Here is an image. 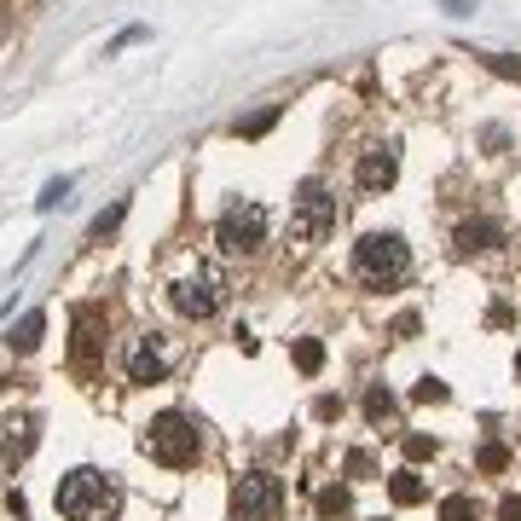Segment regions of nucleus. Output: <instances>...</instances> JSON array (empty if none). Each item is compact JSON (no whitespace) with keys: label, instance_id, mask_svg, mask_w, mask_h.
<instances>
[{"label":"nucleus","instance_id":"4468645a","mask_svg":"<svg viewBox=\"0 0 521 521\" xmlns=\"http://www.w3.org/2000/svg\"><path fill=\"white\" fill-rule=\"evenodd\" d=\"M388 493H394V504H417V498H423V481H417L412 469H400V475H388Z\"/></svg>","mask_w":521,"mask_h":521},{"label":"nucleus","instance_id":"ddd939ff","mask_svg":"<svg viewBox=\"0 0 521 521\" xmlns=\"http://www.w3.org/2000/svg\"><path fill=\"white\" fill-rule=\"evenodd\" d=\"M348 516H354L348 487H325V493H319V521H348Z\"/></svg>","mask_w":521,"mask_h":521},{"label":"nucleus","instance_id":"0eeeda50","mask_svg":"<svg viewBox=\"0 0 521 521\" xmlns=\"http://www.w3.org/2000/svg\"><path fill=\"white\" fill-rule=\"evenodd\" d=\"M168 302H174V313H186V319H209V313L226 302V284H220V273L197 267V273L168 284Z\"/></svg>","mask_w":521,"mask_h":521},{"label":"nucleus","instance_id":"39448f33","mask_svg":"<svg viewBox=\"0 0 521 521\" xmlns=\"http://www.w3.org/2000/svg\"><path fill=\"white\" fill-rule=\"evenodd\" d=\"M284 510V481L267 475V469H249L238 475V487H232V521H278Z\"/></svg>","mask_w":521,"mask_h":521},{"label":"nucleus","instance_id":"9b49d317","mask_svg":"<svg viewBox=\"0 0 521 521\" xmlns=\"http://www.w3.org/2000/svg\"><path fill=\"white\" fill-rule=\"evenodd\" d=\"M41 336H47V313H24V319L12 325L6 342H12V354H35V348H41Z\"/></svg>","mask_w":521,"mask_h":521},{"label":"nucleus","instance_id":"a211bd4d","mask_svg":"<svg viewBox=\"0 0 521 521\" xmlns=\"http://www.w3.org/2000/svg\"><path fill=\"white\" fill-rule=\"evenodd\" d=\"M122 215H128V197H116V203H110L105 215L93 220V238H110V232H116V226H122Z\"/></svg>","mask_w":521,"mask_h":521},{"label":"nucleus","instance_id":"6e6552de","mask_svg":"<svg viewBox=\"0 0 521 521\" xmlns=\"http://www.w3.org/2000/svg\"><path fill=\"white\" fill-rule=\"evenodd\" d=\"M354 180H359V192H365V197L388 192V186L400 180V157H394V145H377V151H365V157H359V168H354Z\"/></svg>","mask_w":521,"mask_h":521},{"label":"nucleus","instance_id":"f03ea898","mask_svg":"<svg viewBox=\"0 0 521 521\" xmlns=\"http://www.w3.org/2000/svg\"><path fill=\"white\" fill-rule=\"evenodd\" d=\"M354 273H359V284L388 290V284H400L412 273V249H406L400 232H365L354 244Z\"/></svg>","mask_w":521,"mask_h":521},{"label":"nucleus","instance_id":"b1692460","mask_svg":"<svg viewBox=\"0 0 521 521\" xmlns=\"http://www.w3.org/2000/svg\"><path fill=\"white\" fill-rule=\"evenodd\" d=\"M475 464H481V469H504V464H510V452H504V446H481Z\"/></svg>","mask_w":521,"mask_h":521},{"label":"nucleus","instance_id":"a878e982","mask_svg":"<svg viewBox=\"0 0 521 521\" xmlns=\"http://www.w3.org/2000/svg\"><path fill=\"white\" fill-rule=\"evenodd\" d=\"M498 521H521V493H510L504 504H498Z\"/></svg>","mask_w":521,"mask_h":521},{"label":"nucleus","instance_id":"20e7f679","mask_svg":"<svg viewBox=\"0 0 521 521\" xmlns=\"http://www.w3.org/2000/svg\"><path fill=\"white\" fill-rule=\"evenodd\" d=\"M267 209L261 203H249V197H238L226 215H220V226H215V244L226 249V255H255V249L267 244Z\"/></svg>","mask_w":521,"mask_h":521},{"label":"nucleus","instance_id":"f8f14e48","mask_svg":"<svg viewBox=\"0 0 521 521\" xmlns=\"http://www.w3.org/2000/svg\"><path fill=\"white\" fill-rule=\"evenodd\" d=\"M498 220H464L458 226V249H498Z\"/></svg>","mask_w":521,"mask_h":521},{"label":"nucleus","instance_id":"cd10ccee","mask_svg":"<svg viewBox=\"0 0 521 521\" xmlns=\"http://www.w3.org/2000/svg\"><path fill=\"white\" fill-rule=\"evenodd\" d=\"M440 6H446V12H458V18H464V12H475V0H440Z\"/></svg>","mask_w":521,"mask_h":521},{"label":"nucleus","instance_id":"9d476101","mask_svg":"<svg viewBox=\"0 0 521 521\" xmlns=\"http://www.w3.org/2000/svg\"><path fill=\"white\" fill-rule=\"evenodd\" d=\"M0 452H6V464H24L35 452V417H12L6 435H0Z\"/></svg>","mask_w":521,"mask_h":521},{"label":"nucleus","instance_id":"c85d7f7f","mask_svg":"<svg viewBox=\"0 0 521 521\" xmlns=\"http://www.w3.org/2000/svg\"><path fill=\"white\" fill-rule=\"evenodd\" d=\"M516 377H521V354H516Z\"/></svg>","mask_w":521,"mask_h":521},{"label":"nucleus","instance_id":"7ed1b4c3","mask_svg":"<svg viewBox=\"0 0 521 521\" xmlns=\"http://www.w3.org/2000/svg\"><path fill=\"white\" fill-rule=\"evenodd\" d=\"M197 446H203V435H197V423L186 412H163V417H151V429H145V452L168 469L197 464Z\"/></svg>","mask_w":521,"mask_h":521},{"label":"nucleus","instance_id":"dca6fc26","mask_svg":"<svg viewBox=\"0 0 521 521\" xmlns=\"http://www.w3.org/2000/svg\"><path fill=\"white\" fill-rule=\"evenodd\" d=\"M93 348H99V319H93V313H76V354L93 359Z\"/></svg>","mask_w":521,"mask_h":521},{"label":"nucleus","instance_id":"2eb2a0df","mask_svg":"<svg viewBox=\"0 0 521 521\" xmlns=\"http://www.w3.org/2000/svg\"><path fill=\"white\" fill-rule=\"evenodd\" d=\"M365 417H371V423H394V394H388L383 383L365 394Z\"/></svg>","mask_w":521,"mask_h":521},{"label":"nucleus","instance_id":"1a4fd4ad","mask_svg":"<svg viewBox=\"0 0 521 521\" xmlns=\"http://www.w3.org/2000/svg\"><path fill=\"white\" fill-rule=\"evenodd\" d=\"M128 377H134V383H163V377H168V354H163V342H157V330L134 342V354H128Z\"/></svg>","mask_w":521,"mask_h":521},{"label":"nucleus","instance_id":"423d86ee","mask_svg":"<svg viewBox=\"0 0 521 521\" xmlns=\"http://www.w3.org/2000/svg\"><path fill=\"white\" fill-rule=\"evenodd\" d=\"M290 232L302 238V244H319L336 232V197H330L325 180H302V192H296V215H290Z\"/></svg>","mask_w":521,"mask_h":521},{"label":"nucleus","instance_id":"393cba45","mask_svg":"<svg viewBox=\"0 0 521 521\" xmlns=\"http://www.w3.org/2000/svg\"><path fill=\"white\" fill-rule=\"evenodd\" d=\"M493 76H504V82H521V58H493Z\"/></svg>","mask_w":521,"mask_h":521},{"label":"nucleus","instance_id":"f3484780","mask_svg":"<svg viewBox=\"0 0 521 521\" xmlns=\"http://www.w3.org/2000/svg\"><path fill=\"white\" fill-rule=\"evenodd\" d=\"M296 365H302L307 377H313V371L325 365V342H313V336H302V342H296Z\"/></svg>","mask_w":521,"mask_h":521},{"label":"nucleus","instance_id":"5701e85b","mask_svg":"<svg viewBox=\"0 0 521 521\" xmlns=\"http://www.w3.org/2000/svg\"><path fill=\"white\" fill-rule=\"evenodd\" d=\"M64 197H70V180H53V186H47V192L35 197V209H58V203H64Z\"/></svg>","mask_w":521,"mask_h":521},{"label":"nucleus","instance_id":"aec40b11","mask_svg":"<svg viewBox=\"0 0 521 521\" xmlns=\"http://www.w3.org/2000/svg\"><path fill=\"white\" fill-rule=\"evenodd\" d=\"M412 400H423V406H440V400H446V383H440V377H423V383L412 388Z\"/></svg>","mask_w":521,"mask_h":521},{"label":"nucleus","instance_id":"bb28decb","mask_svg":"<svg viewBox=\"0 0 521 521\" xmlns=\"http://www.w3.org/2000/svg\"><path fill=\"white\" fill-rule=\"evenodd\" d=\"M348 475H371V452H348Z\"/></svg>","mask_w":521,"mask_h":521},{"label":"nucleus","instance_id":"412c9836","mask_svg":"<svg viewBox=\"0 0 521 521\" xmlns=\"http://www.w3.org/2000/svg\"><path fill=\"white\" fill-rule=\"evenodd\" d=\"M273 122H278V110H261V116H249V122H238V134H244V139H261L267 128H273Z\"/></svg>","mask_w":521,"mask_h":521},{"label":"nucleus","instance_id":"f257e3e1","mask_svg":"<svg viewBox=\"0 0 521 521\" xmlns=\"http://www.w3.org/2000/svg\"><path fill=\"white\" fill-rule=\"evenodd\" d=\"M116 510H122V487L99 469H70L58 481V516L64 521H116Z\"/></svg>","mask_w":521,"mask_h":521},{"label":"nucleus","instance_id":"6ab92c4d","mask_svg":"<svg viewBox=\"0 0 521 521\" xmlns=\"http://www.w3.org/2000/svg\"><path fill=\"white\" fill-rule=\"evenodd\" d=\"M469 516H475V498L469 493H452L446 504H440V521H469Z\"/></svg>","mask_w":521,"mask_h":521},{"label":"nucleus","instance_id":"4be33fe9","mask_svg":"<svg viewBox=\"0 0 521 521\" xmlns=\"http://www.w3.org/2000/svg\"><path fill=\"white\" fill-rule=\"evenodd\" d=\"M406 458H412V464L435 458V440H429V435H406Z\"/></svg>","mask_w":521,"mask_h":521}]
</instances>
